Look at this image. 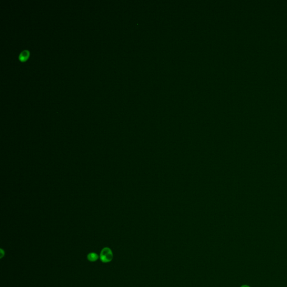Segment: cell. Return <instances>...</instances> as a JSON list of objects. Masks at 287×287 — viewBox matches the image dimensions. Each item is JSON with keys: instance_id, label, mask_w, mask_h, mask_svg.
Returning a JSON list of instances; mask_svg holds the SVG:
<instances>
[{"instance_id": "obj_3", "label": "cell", "mask_w": 287, "mask_h": 287, "mask_svg": "<svg viewBox=\"0 0 287 287\" xmlns=\"http://www.w3.org/2000/svg\"><path fill=\"white\" fill-rule=\"evenodd\" d=\"M88 259L89 261H91V262H94V261H96L98 258H99V256L96 253H94V252H91L88 255Z\"/></svg>"}, {"instance_id": "obj_1", "label": "cell", "mask_w": 287, "mask_h": 287, "mask_svg": "<svg viewBox=\"0 0 287 287\" xmlns=\"http://www.w3.org/2000/svg\"><path fill=\"white\" fill-rule=\"evenodd\" d=\"M112 259L113 253L112 250L109 247H104L103 249L100 254V259L101 261L104 263H107L111 262Z\"/></svg>"}, {"instance_id": "obj_4", "label": "cell", "mask_w": 287, "mask_h": 287, "mask_svg": "<svg viewBox=\"0 0 287 287\" xmlns=\"http://www.w3.org/2000/svg\"><path fill=\"white\" fill-rule=\"evenodd\" d=\"M241 287H250L249 286H247V285H243L242 286H241Z\"/></svg>"}, {"instance_id": "obj_2", "label": "cell", "mask_w": 287, "mask_h": 287, "mask_svg": "<svg viewBox=\"0 0 287 287\" xmlns=\"http://www.w3.org/2000/svg\"><path fill=\"white\" fill-rule=\"evenodd\" d=\"M29 56V51L27 49H25L21 51L19 56V60L20 61H25Z\"/></svg>"}]
</instances>
